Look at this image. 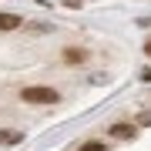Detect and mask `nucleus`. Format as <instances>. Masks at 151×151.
Returning a JSON list of instances; mask_svg holds the SVG:
<instances>
[{
	"mask_svg": "<svg viewBox=\"0 0 151 151\" xmlns=\"http://www.w3.org/2000/svg\"><path fill=\"white\" fill-rule=\"evenodd\" d=\"M20 97L27 104H57L60 101V91H54V87H24Z\"/></svg>",
	"mask_w": 151,
	"mask_h": 151,
	"instance_id": "obj_1",
	"label": "nucleus"
},
{
	"mask_svg": "<svg viewBox=\"0 0 151 151\" xmlns=\"http://www.w3.org/2000/svg\"><path fill=\"white\" fill-rule=\"evenodd\" d=\"M134 134H138V128H134V124H128V121L111 124V138H118V141H131Z\"/></svg>",
	"mask_w": 151,
	"mask_h": 151,
	"instance_id": "obj_2",
	"label": "nucleus"
},
{
	"mask_svg": "<svg viewBox=\"0 0 151 151\" xmlns=\"http://www.w3.org/2000/svg\"><path fill=\"white\" fill-rule=\"evenodd\" d=\"M64 60H67V64H84V60H87V50H81V47H67V50H64Z\"/></svg>",
	"mask_w": 151,
	"mask_h": 151,
	"instance_id": "obj_3",
	"label": "nucleus"
},
{
	"mask_svg": "<svg viewBox=\"0 0 151 151\" xmlns=\"http://www.w3.org/2000/svg\"><path fill=\"white\" fill-rule=\"evenodd\" d=\"M17 27H20L17 14H0V30H17Z\"/></svg>",
	"mask_w": 151,
	"mask_h": 151,
	"instance_id": "obj_4",
	"label": "nucleus"
},
{
	"mask_svg": "<svg viewBox=\"0 0 151 151\" xmlns=\"http://www.w3.org/2000/svg\"><path fill=\"white\" fill-rule=\"evenodd\" d=\"M20 138H24V134H20V131H14V128H4V131H0V145H17Z\"/></svg>",
	"mask_w": 151,
	"mask_h": 151,
	"instance_id": "obj_5",
	"label": "nucleus"
},
{
	"mask_svg": "<svg viewBox=\"0 0 151 151\" xmlns=\"http://www.w3.org/2000/svg\"><path fill=\"white\" fill-rule=\"evenodd\" d=\"M77 151H104V145H101V141H84Z\"/></svg>",
	"mask_w": 151,
	"mask_h": 151,
	"instance_id": "obj_6",
	"label": "nucleus"
},
{
	"mask_svg": "<svg viewBox=\"0 0 151 151\" xmlns=\"http://www.w3.org/2000/svg\"><path fill=\"white\" fill-rule=\"evenodd\" d=\"M138 124H151V111H148V114H141V118H138Z\"/></svg>",
	"mask_w": 151,
	"mask_h": 151,
	"instance_id": "obj_7",
	"label": "nucleus"
},
{
	"mask_svg": "<svg viewBox=\"0 0 151 151\" xmlns=\"http://www.w3.org/2000/svg\"><path fill=\"white\" fill-rule=\"evenodd\" d=\"M145 54H148V57H151V40H148V44H145Z\"/></svg>",
	"mask_w": 151,
	"mask_h": 151,
	"instance_id": "obj_8",
	"label": "nucleus"
}]
</instances>
